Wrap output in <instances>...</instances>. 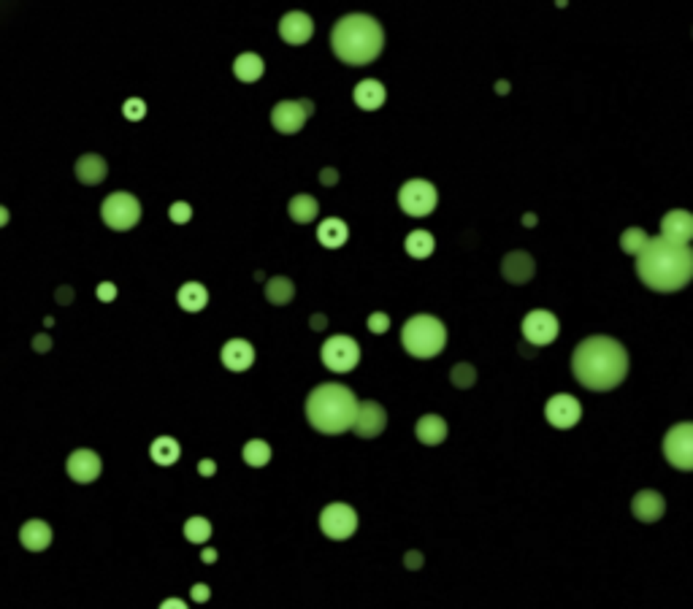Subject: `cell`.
Returning <instances> with one entry per match:
<instances>
[{"instance_id": "obj_12", "label": "cell", "mask_w": 693, "mask_h": 609, "mask_svg": "<svg viewBox=\"0 0 693 609\" xmlns=\"http://www.w3.org/2000/svg\"><path fill=\"white\" fill-rule=\"evenodd\" d=\"M558 317L547 309H534L523 317V339L531 347H547L558 339Z\"/></svg>"}, {"instance_id": "obj_18", "label": "cell", "mask_w": 693, "mask_h": 609, "mask_svg": "<svg viewBox=\"0 0 693 609\" xmlns=\"http://www.w3.org/2000/svg\"><path fill=\"white\" fill-rule=\"evenodd\" d=\"M661 236L669 242L688 244L693 239V217L685 209H671L661 219Z\"/></svg>"}, {"instance_id": "obj_37", "label": "cell", "mask_w": 693, "mask_h": 609, "mask_svg": "<svg viewBox=\"0 0 693 609\" xmlns=\"http://www.w3.org/2000/svg\"><path fill=\"white\" fill-rule=\"evenodd\" d=\"M168 217L176 225H184V222H190V217H193V206L187 200H176V203H171V209H168Z\"/></svg>"}, {"instance_id": "obj_38", "label": "cell", "mask_w": 693, "mask_h": 609, "mask_svg": "<svg viewBox=\"0 0 693 609\" xmlns=\"http://www.w3.org/2000/svg\"><path fill=\"white\" fill-rule=\"evenodd\" d=\"M366 325H369L372 333L382 336V333H388V328H390V317L385 315V312H374V315H369Z\"/></svg>"}, {"instance_id": "obj_9", "label": "cell", "mask_w": 693, "mask_h": 609, "mask_svg": "<svg viewBox=\"0 0 693 609\" xmlns=\"http://www.w3.org/2000/svg\"><path fill=\"white\" fill-rule=\"evenodd\" d=\"M314 114V103L309 97L303 100H279L271 109V125L276 133L282 136H293L298 130H303V125Z\"/></svg>"}, {"instance_id": "obj_1", "label": "cell", "mask_w": 693, "mask_h": 609, "mask_svg": "<svg viewBox=\"0 0 693 609\" xmlns=\"http://www.w3.org/2000/svg\"><path fill=\"white\" fill-rule=\"evenodd\" d=\"M628 349L612 336H588L571 355V371L582 388L604 393L628 377Z\"/></svg>"}, {"instance_id": "obj_46", "label": "cell", "mask_w": 693, "mask_h": 609, "mask_svg": "<svg viewBox=\"0 0 693 609\" xmlns=\"http://www.w3.org/2000/svg\"><path fill=\"white\" fill-rule=\"evenodd\" d=\"M309 325H312V331H325V325H328V317H325V315H312Z\"/></svg>"}, {"instance_id": "obj_41", "label": "cell", "mask_w": 693, "mask_h": 609, "mask_svg": "<svg viewBox=\"0 0 693 609\" xmlns=\"http://www.w3.org/2000/svg\"><path fill=\"white\" fill-rule=\"evenodd\" d=\"M33 349L35 352H49L51 349V339H49V333H38V336H33Z\"/></svg>"}, {"instance_id": "obj_29", "label": "cell", "mask_w": 693, "mask_h": 609, "mask_svg": "<svg viewBox=\"0 0 693 609\" xmlns=\"http://www.w3.org/2000/svg\"><path fill=\"white\" fill-rule=\"evenodd\" d=\"M149 455L157 466H173L182 455V447L173 436H157L149 447Z\"/></svg>"}, {"instance_id": "obj_25", "label": "cell", "mask_w": 693, "mask_h": 609, "mask_svg": "<svg viewBox=\"0 0 693 609\" xmlns=\"http://www.w3.org/2000/svg\"><path fill=\"white\" fill-rule=\"evenodd\" d=\"M263 73H266V63H263V57L255 54V52H241V54L233 60V76H236L239 81H244V84H255Z\"/></svg>"}, {"instance_id": "obj_23", "label": "cell", "mask_w": 693, "mask_h": 609, "mask_svg": "<svg viewBox=\"0 0 693 609\" xmlns=\"http://www.w3.org/2000/svg\"><path fill=\"white\" fill-rule=\"evenodd\" d=\"M74 171H76V179H79L81 184L93 187V184H100V182L106 179L109 166H106V160H103L100 155H81V157L76 160Z\"/></svg>"}, {"instance_id": "obj_45", "label": "cell", "mask_w": 693, "mask_h": 609, "mask_svg": "<svg viewBox=\"0 0 693 609\" xmlns=\"http://www.w3.org/2000/svg\"><path fill=\"white\" fill-rule=\"evenodd\" d=\"M198 471H200V477H212V474L217 471V463L209 461V458H203V461L198 463Z\"/></svg>"}, {"instance_id": "obj_39", "label": "cell", "mask_w": 693, "mask_h": 609, "mask_svg": "<svg viewBox=\"0 0 693 609\" xmlns=\"http://www.w3.org/2000/svg\"><path fill=\"white\" fill-rule=\"evenodd\" d=\"M95 295H98V301H103V303H111L117 298V285L114 282H100L98 287H95Z\"/></svg>"}, {"instance_id": "obj_14", "label": "cell", "mask_w": 693, "mask_h": 609, "mask_svg": "<svg viewBox=\"0 0 693 609\" xmlns=\"http://www.w3.org/2000/svg\"><path fill=\"white\" fill-rule=\"evenodd\" d=\"M545 417L552 428L569 431V428H574V425L580 422L582 406H580V401H577L574 395H569V393H558V395H552V398L547 401Z\"/></svg>"}, {"instance_id": "obj_33", "label": "cell", "mask_w": 693, "mask_h": 609, "mask_svg": "<svg viewBox=\"0 0 693 609\" xmlns=\"http://www.w3.org/2000/svg\"><path fill=\"white\" fill-rule=\"evenodd\" d=\"M184 536H187V541H193V544H203V541H209L212 539V523L206 520V517H190L187 523H184Z\"/></svg>"}, {"instance_id": "obj_34", "label": "cell", "mask_w": 693, "mask_h": 609, "mask_svg": "<svg viewBox=\"0 0 693 609\" xmlns=\"http://www.w3.org/2000/svg\"><path fill=\"white\" fill-rule=\"evenodd\" d=\"M647 233H644L642 228H626L623 230V236H620V249L626 252V255H639V249H642L644 244H647Z\"/></svg>"}, {"instance_id": "obj_51", "label": "cell", "mask_w": 693, "mask_h": 609, "mask_svg": "<svg viewBox=\"0 0 693 609\" xmlns=\"http://www.w3.org/2000/svg\"><path fill=\"white\" fill-rule=\"evenodd\" d=\"M523 225H525V228H534V225H536V214H525V217H523Z\"/></svg>"}, {"instance_id": "obj_10", "label": "cell", "mask_w": 693, "mask_h": 609, "mask_svg": "<svg viewBox=\"0 0 693 609\" xmlns=\"http://www.w3.org/2000/svg\"><path fill=\"white\" fill-rule=\"evenodd\" d=\"M664 455L667 461L680 468V471H691L693 468V425L691 422H677L674 428H669L664 436Z\"/></svg>"}, {"instance_id": "obj_7", "label": "cell", "mask_w": 693, "mask_h": 609, "mask_svg": "<svg viewBox=\"0 0 693 609\" xmlns=\"http://www.w3.org/2000/svg\"><path fill=\"white\" fill-rule=\"evenodd\" d=\"M100 217L111 230H130L141 219V203L130 193H111L100 203Z\"/></svg>"}, {"instance_id": "obj_15", "label": "cell", "mask_w": 693, "mask_h": 609, "mask_svg": "<svg viewBox=\"0 0 693 609\" xmlns=\"http://www.w3.org/2000/svg\"><path fill=\"white\" fill-rule=\"evenodd\" d=\"M65 471H68V477L74 480L76 485H90L100 477L103 461L93 450H74L68 455V461H65Z\"/></svg>"}, {"instance_id": "obj_2", "label": "cell", "mask_w": 693, "mask_h": 609, "mask_svg": "<svg viewBox=\"0 0 693 609\" xmlns=\"http://www.w3.org/2000/svg\"><path fill=\"white\" fill-rule=\"evenodd\" d=\"M637 274L655 292L683 290L693 276V252L688 244L669 242L664 236L647 239L637 255Z\"/></svg>"}, {"instance_id": "obj_27", "label": "cell", "mask_w": 693, "mask_h": 609, "mask_svg": "<svg viewBox=\"0 0 693 609\" xmlns=\"http://www.w3.org/2000/svg\"><path fill=\"white\" fill-rule=\"evenodd\" d=\"M176 303H179L184 312L196 315L200 309H206L209 292H206V287H203L200 282H184V285L179 287V292H176Z\"/></svg>"}, {"instance_id": "obj_31", "label": "cell", "mask_w": 693, "mask_h": 609, "mask_svg": "<svg viewBox=\"0 0 693 609\" xmlns=\"http://www.w3.org/2000/svg\"><path fill=\"white\" fill-rule=\"evenodd\" d=\"M293 295H296V285L287 276H273V279L266 282V298H269V303H273V306L290 303Z\"/></svg>"}, {"instance_id": "obj_21", "label": "cell", "mask_w": 693, "mask_h": 609, "mask_svg": "<svg viewBox=\"0 0 693 609\" xmlns=\"http://www.w3.org/2000/svg\"><path fill=\"white\" fill-rule=\"evenodd\" d=\"M220 358H223V365L228 371L239 374V371H247L249 365L255 363V347L247 339H230L225 341Z\"/></svg>"}, {"instance_id": "obj_47", "label": "cell", "mask_w": 693, "mask_h": 609, "mask_svg": "<svg viewBox=\"0 0 693 609\" xmlns=\"http://www.w3.org/2000/svg\"><path fill=\"white\" fill-rule=\"evenodd\" d=\"M160 609H187V604H184L182 599H166V601L160 604Z\"/></svg>"}, {"instance_id": "obj_13", "label": "cell", "mask_w": 693, "mask_h": 609, "mask_svg": "<svg viewBox=\"0 0 693 609\" xmlns=\"http://www.w3.org/2000/svg\"><path fill=\"white\" fill-rule=\"evenodd\" d=\"M388 425V412L382 404L376 401H358V409H355V420H352V428L360 438H376Z\"/></svg>"}, {"instance_id": "obj_16", "label": "cell", "mask_w": 693, "mask_h": 609, "mask_svg": "<svg viewBox=\"0 0 693 609\" xmlns=\"http://www.w3.org/2000/svg\"><path fill=\"white\" fill-rule=\"evenodd\" d=\"M314 35V22L306 11H287L279 19V38L290 47H303Z\"/></svg>"}, {"instance_id": "obj_32", "label": "cell", "mask_w": 693, "mask_h": 609, "mask_svg": "<svg viewBox=\"0 0 693 609\" xmlns=\"http://www.w3.org/2000/svg\"><path fill=\"white\" fill-rule=\"evenodd\" d=\"M241 455H244L247 466L263 468V466H269V461H271V447L263 438H249L247 444H244V450H241Z\"/></svg>"}, {"instance_id": "obj_3", "label": "cell", "mask_w": 693, "mask_h": 609, "mask_svg": "<svg viewBox=\"0 0 693 609\" xmlns=\"http://www.w3.org/2000/svg\"><path fill=\"white\" fill-rule=\"evenodd\" d=\"M330 49L344 65H369L385 49V30L372 14H346L330 30Z\"/></svg>"}, {"instance_id": "obj_48", "label": "cell", "mask_w": 693, "mask_h": 609, "mask_svg": "<svg viewBox=\"0 0 693 609\" xmlns=\"http://www.w3.org/2000/svg\"><path fill=\"white\" fill-rule=\"evenodd\" d=\"M200 560H203V563H214V560H217V550H212V547H206V550H203V553H200Z\"/></svg>"}, {"instance_id": "obj_4", "label": "cell", "mask_w": 693, "mask_h": 609, "mask_svg": "<svg viewBox=\"0 0 693 609\" xmlns=\"http://www.w3.org/2000/svg\"><path fill=\"white\" fill-rule=\"evenodd\" d=\"M303 409H306V420H309V425L314 431L328 434V436H339V434L352 428L358 398L346 385L322 382L306 395Z\"/></svg>"}, {"instance_id": "obj_36", "label": "cell", "mask_w": 693, "mask_h": 609, "mask_svg": "<svg viewBox=\"0 0 693 609\" xmlns=\"http://www.w3.org/2000/svg\"><path fill=\"white\" fill-rule=\"evenodd\" d=\"M122 114H125V120H130V122L144 120V114H147V103H144L141 97H127V100L122 103Z\"/></svg>"}, {"instance_id": "obj_8", "label": "cell", "mask_w": 693, "mask_h": 609, "mask_svg": "<svg viewBox=\"0 0 693 609\" xmlns=\"http://www.w3.org/2000/svg\"><path fill=\"white\" fill-rule=\"evenodd\" d=\"M320 358H322V365L325 368H330L333 374H346V371H352L358 361H360V347H358V341L352 339V336H330V339H325L320 349Z\"/></svg>"}, {"instance_id": "obj_20", "label": "cell", "mask_w": 693, "mask_h": 609, "mask_svg": "<svg viewBox=\"0 0 693 609\" xmlns=\"http://www.w3.org/2000/svg\"><path fill=\"white\" fill-rule=\"evenodd\" d=\"M51 536H54L51 525L47 520H38V517L25 520L22 528H19V541H22V547L27 553H44L51 544Z\"/></svg>"}, {"instance_id": "obj_24", "label": "cell", "mask_w": 693, "mask_h": 609, "mask_svg": "<svg viewBox=\"0 0 693 609\" xmlns=\"http://www.w3.org/2000/svg\"><path fill=\"white\" fill-rule=\"evenodd\" d=\"M415 436L420 438L425 447H436L447 438V422L439 414H422L415 425Z\"/></svg>"}, {"instance_id": "obj_19", "label": "cell", "mask_w": 693, "mask_h": 609, "mask_svg": "<svg viewBox=\"0 0 693 609\" xmlns=\"http://www.w3.org/2000/svg\"><path fill=\"white\" fill-rule=\"evenodd\" d=\"M631 512H634V517L642 520V523H655V520L664 517L667 501H664V496H661L658 490H639V493L634 496V501H631Z\"/></svg>"}, {"instance_id": "obj_50", "label": "cell", "mask_w": 693, "mask_h": 609, "mask_svg": "<svg viewBox=\"0 0 693 609\" xmlns=\"http://www.w3.org/2000/svg\"><path fill=\"white\" fill-rule=\"evenodd\" d=\"M495 93H501V95H504V93H509V84H507L504 79H501V81H495Z\"/></svg>"}, {"instance_id": "obj_5", "label": "cell", "mask_w": 693, "mask_h": 609, "mask_svg": "<svg viewBox=\"0 0 693 609\" xmlns=\"http://www.w3.org/2000/svg\"><path fill=\"white\" fill-rule=\"evenodd\" d=\"M401 344L412 358H436L447 344V328L439 317L433 315H415L409 317L401 328Z\"/></svg>"}, {"instance_id": "obj_28", "label": "cell", "mask_w": 693, "mask_h": 609, "mask_svg": "<svg viewBox=\"0 0 693 609\" xmlns=\"http://www.w3.org/2000/svg\"><path fill=\"white\" fill-rule=\"evenodd\" d=\"M287 212H290V219H293V222L306 225V222H314V219H317V214H320V203H317L314 195L301 193V195H296V198H290Z\"/></svg>"}, {"instance_id": "obj_49", "label": "cell", "mask_w": 693, "mask_h": 609, "mask_svg": "<svg viewBox=\"0 0 693 609\" xmlns=\"http://www.w3.org/2000/svg\"><path fill=\"white\" fill-rule=\"evenodd\" d=\"M8 219H11L8 209H6V206H0V228H6V225H8Z\"/></svg>"}, {"instance_id": "obj_42", "label": "cell", "mask_w": 693, "mask_h": 609, "mask_svg": "<svg viewBox=\"0 0 693 609\" xmlns=\"http://www.w3.org/2000/svg\"><path fill=\"white\" fill-rule=\"evenodd\" d=\"M404 563H406V569L417 571V569L422 566V553H420V550H409V553L404 555Z\"/></svg>"}, {"instance_id": "obj_17", "label": "cell", "mask_w": 693, "mask_h": 609, "mask_svg": "<svg viewBox=\"0 0 693 609\" xmlns=\"http://www.w3.org/2000/svg\"><path fill=\"white\" fill-rule=\"evenodd\" d=\"M534 271H536V263H534V258L525 249H515V252L504 255V260H501V276L507 282H512V285L531 282Z\"/></svg>"}, {"instance_id": "obj_44", "label": "cell", "mask_w": 693, "mask_h": 609, "mask_svg": "<svg viewBox=\"0 0 693 609\" xmlns=\"http://www.w3.org/2000/svg\"><path fill=\"white\" fill-rule=\"evenodd\" d=\"M54 298H57V303H63V306H65V303H71V301H74V290H71L68 285H63V287H57V290H54Z\"/></svg>"}, {"instance_id": "obj_6", "label": "cell", "mask_w": 693, "mask_h": 609, "mask_svg": "<svg viewBox=\"0 0 693 609\" xmlns=\"http://www.w3.org/2000/svg\"><path fill=\"white\" fill-rule=\"evenodd\" d=\"M398 206L409 217H428L439 206V193L428 179H409L398 190Z\"/></svg>"}, {"instance_id": "obj_30", "label": "cell", "mask_w": 693, "mask_h": 609, "mask_svg": "<svg viewBox=\"0 0 693 609\" xmlns=\"http://www.w3.org/2000/svg\"><path fill=\"white\" fill-rule=\"evenodd\" d=\"M404 249H406V255H409V258H415V260H425V258H431V255H433V249H436V239H433L428 230H412V233L406 236V242H404Z\"/></svg>"}, {"instance_id": "obj_26", "label": "cell", "mask_w": 693, "mask_h": 609, "mask_svg": "<svg viewBox=\"0 0 693 609\" xmlns=\"http://www.w3.org/2000/svg\"><path fill=\"white\" fill-rule=\"evenodd\" d=\"M346 239H349V228H346L344 219L328 217L317 225V242H320L322 246H328V249H339V246H344Z\"/></svg>"}, {"instance_id": "obj_43", "label": "cell", "mask_w": 693, "mask_h": 609, "mask_svg": "<svg viewBox=\"0 0 693 609\" xmlns=\"http://www.w3.org/2000/svg\"><path fill=\"white\" fill-rule=\"evenodd\" d=\"M320 182L325 184V187H333V184L339 182V171L330 168V166H328V168H322L320 171Z\"/></svg>"}, {"instance_id": "obj_35", "label": "cell", "mask_w": 693, "mask_h": 609, "mask_svg": "<svg viewBox=\"0 0 693 609\" xmlns=\"http://www.w3.org/2000/svg\"><path fill=\"white\" fill-rule=\"evenodd\" d=\"M449 379H452V385L461 390H469L474 382H477V368L471 363H455L452 365V371H449Z\"/></svg>"}, {"instance_id": "obj_22", "label": "cell", "mask_w": 693, "mask_h": 609, "mask_svg": "<svg viewBox=\"0 0 693 609\" xmlns=\"http://www.w3.org/2000/svg\"><path fill=\"white\" fill-rule=\"evenodd\" d=\"M385 97H388V90H385V84L376 81V79H363V81L355 87V93H352V100H355L358 109H363V111H376V109H382Z\"/></svg>"}, {"instance_id": "obj_40", "label": "cell", "mask_w": 693, "mask_h": 609, "mask_svg": "<svg viewBox=\"0 0 693 609\" xmlns=\"http://www.w3.org/2000/svg\"><path fill=\"white\" fill-rule=\"evenodd\" d=\"M190 596H193V599H196L198 604H203V601H209L212 590H209V585L198 583V585H193V587H190Z\"/></svg>"}, {"instance_id": "obj_11", "label": "cell", "mask_w": 693, "mask_h": 609, "mask_svg": "<svg viewBox=\"0 0 693 609\" xmlns=\"http://www.w3.org/2000/svg\"><path fill=\"white\" fill-rule=\"evenodd\" d=\"M320 531L328 539L344 541V539H349V536L358 531V512L352 509L349 504H342V501L328 504L320 512Z\"/></svg>"}]
</instances>
